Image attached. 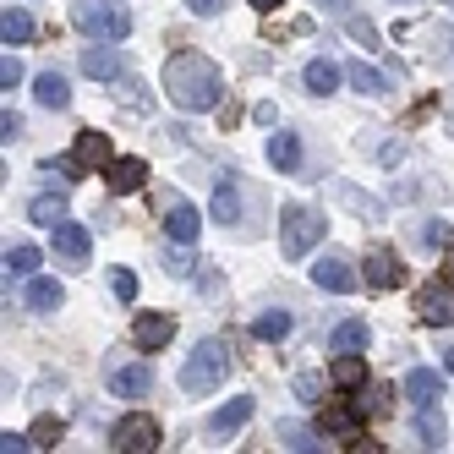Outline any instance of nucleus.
<instances>
[{
    "label": "nucleus",
    "mask_w": 454,
    "mask_h": 454,
    "mask_svg": "<svg viewBox=\"0 0 454 454\" xmlns=\"http://www.w3.org/2000/svg\"><path fill=\"white\" fill-rule=\"evenodd\" d=\"M181 6H186L192 17H219V12H224V0H181Z\"/></svg>",
    "instance_id": "obj_37"
},
{
    "label": "nucleus",
    "mask_w": 454,
    "mask_h": 454,
    "mask_svg": "<svg viewBox=\"0 0 454 454\" xmlns=\"http://www.w3.org/2000/svg\"><path fill=\"white\" fill-rule=\"evenodd\" d=\"M105 181H110V192H137L148 181V165H143V159H132V153H121V159H110V165H105Z\"/></svg>",
    "instance_id": "obj_13"
},
{
    "label": "nucleus",
    "mask_w": 454,
    "mask_h": 454,
    "mask_svg": "<svg viewBox=\"0 0 454 454\" xmlns=\"http://www.w3.org/2000/svg\"><path fill=\"white\" fill-rule=\"evenodd\" d=\"M72 22H77V34L105 39V44H121L126 34H132V12H121L115 0H77Z\"/></svg>",
    "instance_id": "obj_3"
},
{
    "label": "nucleus",
    "mask_w": 454,
    "mask_h": 454,
    "mask_svg": "<svg viewBox=\"0 0 454 454\" xmlns=\"http://www.w3.org/2000/svg\"><path fill=\"white\" fill-rule=\"evenodd\" d=\"M301 77H307L312 93H334V88H340V67H334V60H323V55L307 60V72H301Z\"/></svg>",
    "instance_id": "obj_27"
},
{
    "label": "nucleus",
    "mask_w": 454,
    "mask_h": 454,
    "mask_svg": "<svg viewBox=\"0 0 454 454\" xmlns=\"http://www.w3.org/2000/svg\"><path fill=\"white\" fill-rule=\"evenodd\" d=\"M110 388H115L121 400H143L148 388H153V367H148V362H137V367H121V372L110 378Z\"/></svg>",
    "instance_id": "obj_17"
},
{
    "label": "nucleus",
    "mask_w": 454,
    "mask_h": 454,
    "mask_svg": "<svg viewBox=\"0 0 454 454\" xmlns=\"http://www.w3.org/2000/svg\"><path fill=\"white\" fill-rule=\"evenodd\" d=\"M252 6H257V12H274V6H279V0H252Z\"/></svg>",
    "instance_id": "obj_41"
},
{
    "label": "nucleus",
    "mask_w": 454,
    "mask_h": 454,
    "mask_svg": "<svg viewBox=\"0 0 454 454\" xmlns=\"http://www.w3.org/2000/svg\"><path fill=\"white\" fill-rule=\"evenodd\" d=\"M421 443H427V449H438V443H443V421H438V405H427V411H421Z\"/></svg>",
    "instance_id": "obj_33"
},
{
    "label": "nucleus",
    "mask_w": 454,
    "mask_h": 454,
    "mask_svg": "<svg viewBox=\"0 0 454 454\" xmlns=\"http://www.w3.org/2000/svg\"><path fill=\"white\" fill-rule=\"evenodd\" d=\"M34 269H39V247H27V241L6 247V285L12 279H34Z\"/></svg>",
    "instance_id": "obj_24"
},
{
    "label": "nucleus",
    "mask_w": 454,
    "mask_h": 454,
    "mask_svg": "<svg viewBox=\"0 0 454 454\" xmlns=\"http://www.w3.org/2000/svg\"><path fill=\"white\" fill-rule=\"evenodd\" d=\"M50 241H55V252L67 257V263H88V252H93L88 224H77V219H60V224H50Z\"/></svg>",
    "instance_id": "obj_8"
},
{
    "label": "nucleus",
    "mask_w": 454,
    "mask_h": 454,
    "mask_svg": "<svg viewBox=\"0 0 454 454\" xmlns=\"http://www.w3.org/2000/svg\"><path fill=\"white\" fill-rule=\"evenodd\" d=\"M34 99H39L44 110H67V105H72V82L60 77V72H39V77H34Z\"/></svg>",
    "instance_id": "obj_16"
},
{
    "label": "nucleus",
    "mask_w": 454,
    "mask_h": 454,
    "mask_svg": "<svg viewBox=\"0 0 454 454\" xmlns=\"http://www.w3.org/2000/svg\"><path fill=\"white\" fill-rule=\"evenodd\" d=\"M110 290H115V301H137V274L132 269H110Z\"/></svg>",
    "instance_id": "obj_31"
},
{
    "label": "nucleus",
    "mask_w": 454,
    "mask_h": 454,
    "mask_svg": "<svg viewBox=\"0 0 454 454\" xmlns=\"http://www.w3.org/2000/svg\"><path fill=\"white\" fill-rule=\"evenodd\" d=\"M269 165L274 170H301V137L296 132H274L269 137Z\"/></svg>",
    "instance_id": "obj_20"
},
{
    "label": "nucleus",
    "mask_w": 454,
    "mask_h": 454,
    "mask_svg": "<svg viewBox=\"0 0 454 454\" xmlns=\"http://www.w3.org/2000/svg\"><path fill=\"white\" fill-rule=\"evenodd\" d=\"M132 340H137L143 350H165V345L176 340V317H170V312H137Z\"/></svg>",
    "instance_id": "obj_9"
},
{
    "label": "nucleus",
    "mask_w": 454,
    "mask_h": 454,
    "mask_svg": "<svg viewBox=\"0 0 454 454\" xmlns=\"http://www.w3.org/2000/svg\"><path fill=\"white\" fill-rule=\"evenodd\" d=\"M317 433H329V438H362V411H356V405H323L317 411Z\"/></svg>",
    "instance_id": "obj_10"
},
{
    "label": "nucleus",
    "mask_w": 454,
    "mask_h": 454,
    "mask_svg": "<svg viewBox=\"0 0 454 454\" xmlns=\"http://www.w3.org/2000/svg\"><path fill=\"white\" fill-rule=\"evenodd\" d=\"M165 236H170V241H186V247H192V241L203 236V214L192 208V203H176V208L165 214Z\"/></svg>",
    "instance_id": "obj_15"
},
{
    "label": "nucleus",
    "mask_w": 454,
    "mask_h": 454,
    "mask_svg": "<svg viewBox=\"0 0 454 454\" xmlns=\"http://www.w3.org/2000/svg\"><path fill=\"white\" fill-rule=\"evenodd\" d=\"M165 269H170V274H192V269H198V257H192L186 241H176V247L165 252Z\"/></svg>",
    "instance_id": "obj_32"
},
{
    "label": "nucleus",
    "mask_w": 454,
    "mask_h": 454,
    "mask_svg": "<svg viewBox=\"0 0 454 454\" xmlns=\"http://www.w3.org/2000/svg\"><path fill=\"white\" fill-rule=\"evenodd\" d=\"M312 279H317L323 290H334V296H350V290L362 285L367 274H356V263H350L345 252H323L317 263H312Z\"/></svg>",
    "instance_id": "obj_6"
},
{
    "label": "nucleus",
    "mask_w": 454,
    "mask_h": 454,
    "mask_svg": "<svg viewBox=\"0 0 454 454\" xmlns=\"http://www.w3.org/2000/svg\"><path fill=\"white\" fill-rule=\"evenodd\" d=\"M82 72L93 82H121V55L105 44V39H93V50H82Z\"/></svg>",
    "instance_id": "obj_11"
},
{
    "label": "nucleus",
    "mask_w": 454,
    "mask_h": 454,
    "mask_svg": "<svg viewBox=\"0 0 454 454\" xmlns=\"http://www.w3.org/2000/svg\"><path fill=\"white\" fill-rule=\"evenodd\" d=\"M405 400H411L416 411H427V405H438V400H443V378H438V372H427V367H416V372H405Z\"/></svg>",
    "instance_id": "obj_12"
},
{
    "label": "nucleus",
    "mask_w": 454,
    "mask_h": 454,
    "mask_svg": "<svg viewBox=\"0 0 454 454\" xmlns=\"http://www.w3.org/2000/svg\"><path fill=\"white\" fill-rule=\"evenodd\" d=\"M165 93H170L176 110L208 115V110H219V99H224V77H219V67H214L208 55L186 50V55H176L170 67H165Z\"/></svg>",
    "instance_id": "obj_1"
},
{
    "label": "nucleus",
    "mask_w": 454,
    "mask_h": 454,
    "mask_svg": "<svg viewBox=\"0 0 454 454\" xmlns=\"http://www.w3.org/2000/svg\"><path fill=\"white\" fill-rule=\"evenodd\" d=\"M317 241H323V214L307 208V203H285V214H279V252L285 257H307Z\"/></svg>",
    "instance_id": "obj_4"
},
{
    "label": "nucleus",
    "mask_w": 454,
    "mask_h": 454,
    "mask_svg": "<svg viewBox=\"0 0 454 454\" xmlns=\"http://www.w3.org/2000/svg\"><path fill=\"white\" fill-rule=\"evenodd\" d=\"M329 378H334L340 388H362V383H367V362H362V350H340V356H334V367H329Z\"/></svg>",
    "instance_id": "obj_21"
},
{
    "label": "nucleus",
    "mask_w": 454,
    "mask_h": 454,
    "mask_svg": "<svg viewBox=\"0 0 454 454\" xmlns=\"http://www.w3.org/2000/svg\"><path fill=\"white\" fill-rule=\"evenodd\" d=\"M416 312H421V323H433V329L454 323V285H449V279L421 285V290H416Z\"/></svg>",
    "instance_id": "obj_7"
},
{
    "label": "nucleus",
    "mask_w": 454,
    "mask_h": 454,
    "mask_svg": "<svg viewBox=\"0 0 454 454\" xmlns=\"http://www.w3.org/2000/svg\"><path fill=\"white\" fill-rule=\"evenodd\" d=\"M17 82H22V60H17V55L6 50V60H0V88H6V93H12Z\"/></svg>",
    "instance_id": "obj_35"
},
{
    "label": "nucleus",
    "mask_w": 454,
    "mask_h": 454,
    "mask_svg": "<svg viewBox=\"0 0 454 454\" xmlns=\"http://www.w3.org/2000/svg\"><path fill=\"white\" fill-rule=\"evenodd\" d=\"M110 443H115L121 454H148V449H159V427H153V416H143V411L121 416V421H115V433H110Z\"/></svg>",
    "instance_id": "obj_5"
},
{
    "label": "nucleus",
    "mask_w": 454,
    "mask_h": 454,
    "mask_svg": "<svg viewBox=\"0 0 454 454\" xmlns=\"http://www.w3.org/2000/svg\"><path fill=\"white\" fill-rule=\"evenodd\" d=\"M345 77H350L356 93H372V99H378V93H388V77H383L378 67H367V60H350V72H345Z\"/></svg>",
    "instance_id": "obj_26"
},
{
    "label": "nucleus",
    "mask_w": 454,
    "mask_h": 454,
    "mask_svg": "<svg viewBox=\"0 0 454 454\" xmlns=\"http://www.w3.org/2000/svg\"><path fill=\"white\" fill-rule=\"evenodd\" d=\"M60 301H67V285L60 279H27V307L34 312H55Z\"/></svg>",
    "instance_id": "obj_23"
},
{
    "label": "nucleus",
    "mask_w": 454,
    "mask_h": 454,
    "mask_svg": "<svg viewBox=\"0 0 454 454\" xmlns=\"http://www.w3.org/2000/svg\"><path fill=\"white\" fill-rule=\"evenodd\" d=\"M27 219H34V224H60V219H67V198H60V192H44V198L27 203Z\"/></svg>",
    "instance_id": "obj_29"
},
{
    "label": "nucleus",
    "mask_w": 454,
    "mask_h": 454,
    "mask_svg": "<svg viewBox=\"0 0 454 454\" xmlns=\"http://www.w3.org/2000/svg\"><path fill=\"white\" fill-rule=\"evenodd\" d=\"M443 372H454V345H449V350H443Z\"/></svg>",
    "instance_id": "obj_40"
},
{
    "label": "nucleus",
    "mask_w": 454,
    "mask_h": 454,
    "mask_svg": "<svg viewBox=\"0 0 454 454\" xmlns=\"http://www.w3.org/2000/svg\"><path fill=\"white\" fill-rule=\"evenodd\" d=\"M224 372H231V345L224 340H198L192 356L181 362V388L186 395H214L224 383Z\"/></svg>",
    "instance_id": "obj_2"
},
{
    "label": "nucleus",
    "mask_w": 454,
    "mask_h": 454,
    "mask_svg": "<svg viewBox=\"0 0 454 454\" xmlns=\"http://www.w3.org/2000/svg\"><path fill=\"white\" fill-rule=\"evenodd\" d=\"M27 449H34L27 433H0V454H27Z\"/></svg>",
    "instance_id": "obj_36"
},
{
    "label": "nucleus",
    "mask_w": 454,
    "mask_h": 454,
    "mask_svg": "<svg viewBox=\"0 0 454 454\" xmlns=\"http://www.w3.org/2000/svg\"><path fill=\"white\" fill-rule=\"evenodd\" d=\"M279 438H285L290 449H317V443H312V433L301 427V421H279Z\"/></svg>",
    "instance_id": "obj_34"
},
{
    "label": "nucleus",
    "mask_w": 454,
    "mask_h": 454,
    "mask_svg": "<svg viewBox=\"0 0 454 454\" xmlns=\"http://www.w3.org/2000/svg\"><path fill=\"white\" fill-rule=\"evenodd\" d=\"M367 345H372V329H367L362 317H345L340 329H334V350H367Z\"/></svg>",
    "instance_id": "obj_28"
},
{
    "label": "nucleus",
    "mask_w": 454,
    "mask_h": 454,
    "mask_svg": "<svg viewBox=\"0 0 454 454\" xmlns=\"http://www.w3.org/2000/svg\"><path fill=\"white\" fill-rule=\"evenodd\" d=\"M72 159H77V165H110V143L99 137V132H77V148H72Z\"/></svg>",
    "instance_id": "obj_25"
},
{
    "label": "nucleus",
    "mask_w": 454,
    "mask_h": 454,
    "mask_svg": "<svg viewBox=\"0 0 454 454\" xmlns=\"http://www.w3.org/2000/svg\"><path fill=\"white\" fill-rule=\"evenodd\" d=\"M34 438H39L34 449H55L50 438H60V421H39V427H34Z\"/></svg>",
    "instance_id": "obj_39"
},
{
    "label": "nucleus",
    "mask_w": 454,
    "mask_h": 454,
    "mask_svg": "<svg viewBox=\"0 0 454 454\" xmlns=\"http://www.w3.org/2000/svg\"><path fill=\"white\" fill-rule=\"evenodd\" d=\"M362 274H367V285H372V290H395V285L405 279L400 257H395V252H383V247H378V252L367 257V263H362Z\"/></svg>",
    "instance_id": "obj_14"
},
{
    "label": "nucleus",
    "mask_w": 454,
    "mask_h": 454,
    "mask_svg": "<svg viewBox=\"0 0 454 454\" xmlns=\"http://www.w3.org/2000/svg\"><path fill=\"white\" fill-rule=\"evenodd\" d=\"M252 411H257V405H252L247 395H241V400H231V405H219V411L208 416V433H219V438H224V433L247 427V421H252Z\"/></svg>",
    "instance_id": "obj_19"
},
{
    "label": "nucleus",
    "mask_w": 454,
    "mask_h": 454,
    "mask_svg": "<svg viewBox=\"0 0 454 454\" xmlns=\"http://www.w3.org/2000/svg\"><path fill=\"white\" fill-rule=\"evenodd\" d=\"M449 12H454V0H449Z\"/></svg>",
    "instance_id": "obj_42"
},
{
    "label": "nucleus",
    "mask_w": 454,
    "mask_h": 454,
    "mask_svg": "<svg viewBox=\"0 0 454 454\" xmlns=\"http://www.w3.org/2000/svg\"><path fill=\"white\" fill-rule=\"evenodd\" d=\"M0 39H6V50L34 39V17H27V6H6V12H0Z\"/></svg>",
    "instance_id": "obj_22"
},
{
    "label": "nucleus",
    "mask_w": 454,
    "mask_h": 454,
    "mask_svg": "<svg viewBox=\"0 0 454 454\" xmlns=\"http://www.w3.org/2000/svg\"><path fill=\"white\" fill-rule=\"evenodd\" d=\"M214 219L219 224H236L241 219V186H236V176H219L214 181Z\"/></svg>",
    "instance_id": "obj_18"
},
{
    "label": "nucleus",
    "mask_w": 454,
    "mask_h": 454,
    "mask_svg": "<svg viewBox=\"0 0 454 454\" xmlns=\"http://www.w3.org/2000/svg\"><path fill=\"white\" fill-rule=\"evenodd\" d=\"M252 334H257V340H285V334H290V312H279V307L263 312V317L252 323Z\"/></svg>",
    "instance_id": "obj_30"
},
{
    "label": "nucleus",
    "mask_w": 454,
    "mask_h": 454,
    "mask_svg": "<svg viewBox=\"0 0 454 454\" xmlns=\"http://www.w3.org/2000/svg\"><path fill=\"white\" fill-rule=\"evenodd\" d=\"M0 137H6V143H17V137H22V115H17V110L0 115Z\"/></svg>",
    "instance_id": "obj_38"
}]
</instances>
